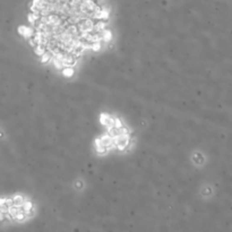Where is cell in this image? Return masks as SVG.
Segmentation results:
<instances>
[{
	"instance_id": "1",
	"label": "cell",
	"mask_w": 232,
	"mask_h": 232,
	"mask_svg": "<svg viewBox=\"0 0 232 232\" xmlns=\"http://www.w3.org/2000/svg\"><path fill=\"white\" fill-rule=\"evenodd\" d=\"M30 41L42 59L69 69L109 38V10L103 0H34Z\"/></svg>"
}]
</instances>
